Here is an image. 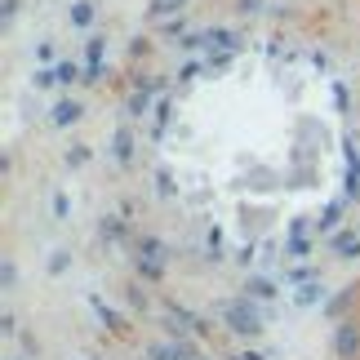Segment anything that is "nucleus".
I'll return each instance as SVG.
<instances>
[{"instance_id":"nucleus-1","label":"nucleus","mask_w":360,"mask_h":360,"mask_svg":"<svg viewBox=\"0 0 360 360\" xmlns=\"http://www.w3.org/2000/svg\"><path fill=\"white\" fill-rule=\"evenodd\" d=\"M218 316H223V325L231 329V334H240V338L262 334V311H258L249 298H231V302H223V307H218Z\"/></svg>"},{"instance_id":"nucleus-2","label":"nucleus","mask_w":360,"mask_h":360,"mask_svg":"<svg viewBox=\"0 0 360 360\" xmlns=\"http://www.w3.org/2000/svg\"><path fill=\"white\" fill-rule=\"evenodd\" d=\"M200 49L205 53H218V67H223L227 58H223V53H231V49H240V36L236 32H227V27H210V32H200Z\"/></svg>"},{"instance_id":"nucleus-3","label":"nucleus","mask_w":360,"mask_h":360,"mask_svg":"<svg viewBox=\"0 0 360 360\" xmlns=\"http://www.w3.org/2000/svg\"><path fill=\"white\" fill-rule=\"evenodd\" d=\"M334 352H338V360H360V325L356 321H342L334 329Z\"/></svg>"},{"instance_id":"nucleus-4","label":"nucleus","mask_w":360,"mask_h":360,"mask_svg":"<svg viewBox=\"0 0 360 360\" xmlns=\"http://www.w3.org/2000/svg\"><path fill=\"white\" fill-rule=\"evenodd\" d=\"M147 360H196V352H191L187 342L165 338V342H151V347H147Z\"/></svg>"},{"instance_id":"nucleus-5","label":"nucleus","mask_w":360,"mask_h":360,"mask_svg":"<svg viewBox=\"0 0 360 360\" xmlns=\"http://www.w3.org/2000/svg\"><path fill=\"white\" fill-rule=\"evenodd\" d=\"M49 120L58 124V129H67V124H76V120H80V103H72V98L53 103V112H49Z\"/></svg>"},{"instance_id":"nucleus-6","label":"nucleus","mask_w":360,"mask_h":360,"mask_svg":"<svg viewBox=\"0 0 360 360\" xmlns=\"http://www.w3.org/2000/svg\"><path fill=\"white\" fill-rule=\"evenodd\" d=\"M183 5H187V0H151L147 18L151 22H165V18H174V13H183Z\"/></svg>"},{"instance_id":"nucleus-7","label":"nucleus","mask_w":360,"mask_h":360,"mask_svg":"<svg viewBox=\"0 0 360 360\" xmlns=\"http://www.w3.org/2000/svg\"><path fill=\"white\" fill-rule=\"evenodd\" d=\"M245 289H249L245 298H276V294H281V289H276V281H267V276H254Z\"/></svg>"},{"instance_id":"nucleus-8","label":"nucleus","mask_w":360,"mask_h":360,"mask_svg":"<svg viewBox=\"0 0 360 360\" xmlns=\"http://www.w3.org/2000/svg\"><path fill=\"white\" fill-rule=\"evenodd\" d=\"M94 13H98V5H94V0H76V5H72V22H76V27H89Z\"/></svg>"},{"instance_id":"nucleus-9","label":"nucleus","mask_w":360,"mask_h":360,"mask_svg":"<svg viewBox=\"0 0 360 360\" xmlns=\"http://www.w3.org/2000/svg\"><path fill=\"white\" fill-rule=\"evenodd\" d=\"M334 249L342 258H356L360 254V236H356V231H342V236H334Z\"/></svg>"},{"instance_id":"nucleus-10","label":"nucleus","mask_w":360,"mask_h":360,"mask_svg":"<svg viewBox=\"0 0 360 360\" xmlns=\"http://www.w3.org/2000/svg\"><path fill=\"white\" fill-rule=\"evenodd\" d=\"M138 254H143V258H156V262H165V254H169V249H165L156 236H143V240H138Z\"/></svg>"},{"instance_id":"nucleus-11","label":"nucleus","mask_w":360,"mask_h":360,"mask_svg":"<svg viewBox=\"0 0 360 360\" xmlns=\"http://www.w3.org/2000/svg\"><path fill=\"white\" fill-rule=\"evenodd\" d=\"M134 262H138V271H143L147 281H160V276H165V262H156V258H143V254H134Z\"/></svg>"},{"instance_id":"nucleus-12","label":"nucleus","mask_w":360,"mask_h":360,"mask_svg":"<svg viewBox=\"0 0 360 360\" xmlns=\"http://www.w3.org/2000/svg\"><path fill=\"white\" fill-rule=\"evenodd\" d=\"M294 302H298V307H316V302H321V285H302L294 294Z\"/></svg>"},{"instance_id":"nucleus-13","label":"nucleus","mask_w":360,"mask_h":360,"mask_svg":"<svg viewBox=\"0 0 360 360\" xmlns=\"http://www.w3.org/2000/svg\"><path fill=\"white\" fill-rule=\"evenodd\" d=\"M116 160H134V138L124 129H116Z\"/></svg>"},{"instance_id":"nucleus-14","label":"nucleus","mask_w":360,"mask_h":360,"mask_svg":"<svg viewBox=\"0 0 360 360\" xmlns=\"http://www.w3.org/2000/svg\"><path fill=\"white\" fill-rule=\"evenodd\" d=\"M32 85H36V89H49V85H58V67H40V72L32 76Z\"/></svg>"},{"instance_id":"nucleus-15","label":"nucleus","mask_w":360,"mask_h":360,"mask_svg":"<svg viewBox=\"0 0 360 360\" xmlns=\"http://www.w3.org/2000/svg\"><path fill=\"white\" fill-rule=\"evenodd\" d=\"M89 302H94V307H98V311H103V321H107V325H112V329H116V334H120V329H124V321H120V316H116L112 307H107V302H103V298H89Z\"/></svg>"},{"instance_id":"nucleus-16","label":"nucleus","mask_w":360,"mask_h":360,"mask_svg":"<svg viewBox=\"0 0 360 360\" xmlns=\"http://www.w3.org/2000/svg\"><path fill=\"white\" fill-rule=\"evenodd\" d=\"M67 267H72V258H67V249H58V254H53V258H49V271H53V276H58V271H67Z\"/></svg>"},{"instance_id":"nucleus-17","label":"nucleus","mask_w":360,"mask_h":360,"mask_svg":"<svg viewBox=\"0 0 360 360\" xmlns=\"http://www.w3.org/2000/svg\"><path fill=\"white\" fill-rule=\"evenodd\" d=\"M5 289H9V294L18 289V267H13V258H5Z\"/></svg>"},{"instance_id":"nucleus-18","label":"nucleus","mask_w":360,"mask_h":360,"mask_svg":"<svg viewBox=\"0 0 360 360\" xmlns=\"http://www.w3.org/2000/svg\"><path fill=\"white\" fill-rule=\"evenodd\" d=\"M72 80H80L76 67H72V63H58V85H72Z\"/></svg>"},{"instance_id":"nucleus-19","label":"nucleus","mask_w":360,"mask_h":360,"mask_svg":"<svg viewBox=\"0 0 360 360\" xmlns=\"http://www.w3.org/2000/svg\"><path fill=\"white\" fill-rule=\"evenodd\" d=\"M289 258H307V240H302V236L289 240Z\"/></svg>"},{"instance_id":"nucleus-20","label":"nucleus","mask_w":360,"mask_h":360,"mask_svg":"<svg viewBox=\"0 0 360 360\" xmlns=\"http://www.w3.org/2000/svg\"><path fill=\"white\" fill-rule=\"evenodd\" d=\"M36 58H45V63L53 58V40H40V45H36Z\"/></svg>"},{"instance_id":"nucleus-21","label":"nucleus","mask_w":360,"mask_h":360,"mask_svg":"<svg viewBox=\"0 0 360 360\" xmlns=\"http://www.w3.org/2000/svg\"><path fill=\"white\" fill-rule=\"evenodd\" d=\"M53 214H58V218H67V196H63V191L53 196Z\"/></svg>"},{"instance_id":"nucleus-22","label":"nucleus","mask_w":360,"mask_h":360,"mask_svg":"<svg viewBox=\"0 0 360 360\" xmlns=\"http://www.w3.org/2000/svg\"><path fill=\"white\" fill-rule=\"evenodd\" d=\"M231 360H262V356H258V352H236Z\"/></svg>"},{"instance_id":"nucleus-23","label":"nucleus","mask_w":360,"mask_h":360,"mask_svg":"<svg viewBox=\"0 0 360 360\" xmlns=\"http://www.w3.org/2000/svg\"><path fill=\"white\" fill-rule=\"evenodd\" d=\"M258 9V0H240V13H254Z\"/></svg>"},{"instance_id":"nucleus-24","label":"nucleus","mask_w":360,"mask_h":360,"mask_svg":"<svg viewBox=\"0 0 360 360\" xmlns=\"http://www.w3.org/2000/svg\"><path fill=\"white\" fill-rule=\"evenodd\" d=\"M13 9H18V0H5V18H13Z\"/></svg>"}]
</instances>
